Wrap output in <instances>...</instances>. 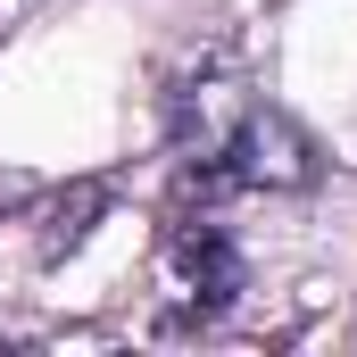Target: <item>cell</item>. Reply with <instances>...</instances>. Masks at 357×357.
Here are the masks:
<instances>
[{
  "mask_svg": "<svg viewBox=\"0 0 357 357\" xmlns=\"http://www.w3.org/2000/svg\"><path fill=\"white\" fill-rule=\"evenodd\" d=\"M175 274L191 282V299L216 316L241 291V250L225 241V225H175Z\"/></svg>",
  "mask_w": 357,
  "mask_h": 357,
  "instance_id": "obj_2",
  "label": "cell"
},
{
  "mask_svg": "<svg viewBox=\"0 0 357 357\" xmlns=\"http://www.w3.org/2000/svg\"><path fill=\"white\" fill-rule=\"evenodd\" d=\"M233 183H266V191H299V183H316V142L282 116V108H250L233 133H225V150H216Z\"/></svg>",
  "mask_w": 357,
  "mask_h": 357,
  "instance_id": "obj_1",
  "label": "cell"
}]
</instances>
